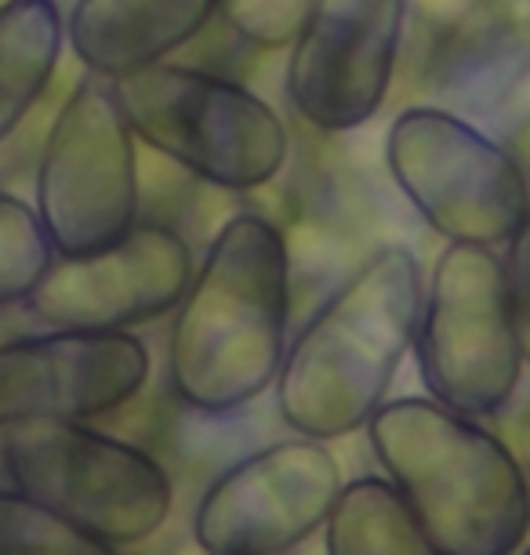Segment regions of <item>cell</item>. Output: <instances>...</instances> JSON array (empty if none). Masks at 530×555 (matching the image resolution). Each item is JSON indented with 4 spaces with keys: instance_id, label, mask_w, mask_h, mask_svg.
Masks as SVG:
<instances>
[{
    "instance_id": "16",
    "label": "cell",
    "mask_w": 530,
    "mask_h": 555,
    "mask_svg": "<svg viewBox=\"0 0 530 555\" xmlns=\"http://www.w3.org/2000/svg\"><path fill=\"white\" fill-rule=\"evenodd\" d=\"M327 555H443L386 476L346 479L324 527Z\"/></svg>"
},
{
    "instance_id": "20",
    "label": "cell",
    "mask_w": 530,
    "mask_h": 555,
    "mask_svg": "<svg viewBox=\"0 0 530 555\" xmlns=\"http://www.w3.org/2000/svg\"><path fill=\"white\" fill-rule=\"evenodd\" d=\"M502 269H505V295H508V309H513L519 352H523V363L530 366V215L502 244Z\"/></svg>"
},
{
    "instance_id": "1",
    "label": "cell",
    "mask_w": 530,
    "mask_h": 555,
    "mask_svg": "<svg viewBox=\"0 0 530 555\" xmlns=\"http://www.w3.org/2000/svg\"><path fill=\"white\" fill-rule=\"evenodd\" d=\"M295 266L273 218L236 211L218 225L171 312L168 385L196 414L225 417L273 392L290 341Z\"/></svg>"
},
{
    "instance_id": "7",
    "label": "cell",
    "mask_w": 530,
    "mask_h": 555,
    "mask_svg": "<svg viewBox=\"0 0 530 555\" xmlns=\"http://www.w3.org/2000/svg\"><path fill=\"white\" fill-rule=\"evenodd\" d=\"M411 352L425 396L480 422L508 411L527 363L494 247L447 244L436 255Z\"/></svg>"
},
{
    "instance_id": "2",
    "label": "cell",
    "mask_w": 530,
    "mask_h": 555,
    "mask_svg": "<svg viewBox=\"0 0 530 555\" xmlns=\"http://www.w3.org/2000/svg\"><path fill=\"white\" fill-rule=\"evenodd\" d=\"M422 287L418 255L382 244L327 291L287 341L273 385L290 433L335 443L371 422L414 345Z\"/></svg>"
},
{
    "instance_id": "12",
    "label": "cell",
    "mask_w": 530,
    "mask_h": 555,
    "mask_svg": "<svg viewBox=\"0 0 530 555\" xmlns=\"http://www.w3.org/2000/svg\"><path fill=\"white\" fill-rule=\"evenodd\" d=\"M193 269V247L179 229L139 222L117 244L91 255H55L23 312L44 327L134 331L171 317Z\"/></svg>"
},
{
    "instance_id": "19",
    "label": "cell",
    "mask_w": 530,
    "mask_h": 555,
    "mask_svg": "<svg viewBox=\"0 0 530 555\" xmlns=\"http://www.w3.org/2000/svg\"><path fill=\"white\" fill-rule=\"evenodd\" d=\"M306 12L309 0H218V18L262 51H287Z\"/></svg>"
},
{
    "instance_id": "21",
    "label": "cell",
    "mask_w": 530,
    "mask_h": 555,
    "mask_svg": "<svg viewBox=\"0 0 530 555\" xmlns=\"http://www.w3.org/2000/svg\"><path fill=\"white\" fill-rule=\"evenodd\" d=\"M15 312H18V309H4V312H0V341H8L12 334H18Z\"/></svg>"
},
{
    "instance_id": "15",
    "label": "cell",
    "mask_w": 530,
    "mask_h": 555,
    "mask_svg": "<svg viewBox=\"0 0 530 555\" xmlns=\"http://www.w3.org/2000/svg\"><path fill=\"white\" fill-rule=\"evenodd\" d=\"M62 48L66 29L55 0H12L0 8V145L48 95Z\"/></svg>"
},
{
    "instance_id": "22",
    "label": "cell",
    "mask_w": 530,
    "mask_h": 555,
    "mask_svg": "<svg viewBox=\"0 0 530 555\" xmlns=\"http://www.w3.org/2000/svg\"><path fill=\"white\" fill-rule=\"evenodd\" d=\"M519 555H530V544H523V548H519Z\"/></svg>"
},
{
    "instance_id": "9",
    "label": "cell",
    "mask_w": 530,
    "mask_h": 555,
    "mask_svg": "<svg viewBox=\"0 0 530 555\" xmlns=\"http://www.w3.org/2000/svg\"><path fill=\"white\" fill-rule=\"evenodd\" d=\"M346 487L324 439L295 436L225 465L193 508L204 555H287L327 527Z\"/></svg>"
},
{
    "instance_id": "18",
    "label": "cell",
    "mask_w": 530,
    "mask_h": 555,
    "mask_svg": "<svg viewBox=\"0 0 530 555\" xmlns=\"http://www.w3.org/2000/svg\"><path fill=\"white\" fill-rule=\"evenodd\" d=\"M51 261L55 247L34 204L12 190H0V312L23 309Z\"/></svg>"
},
{
    "instance_id": "5",
    "label": "cell",
    "mask_w": 530,
    "mask_h": 555,
    "mask_svg": "<svg viewBox=\"0 0 530 555\" xmlns=\"http://www.w3.org/2000/svg\"><path fill=\"white\" fill-rule=\"evenodd\" d=\"M8 487L117 548L145 544L174 508V483L150 450L91 422H26L0 428Z\"/></svg>"
},
{
    "instance_id": "11",
    "label": "cell",
    "mask_w": 530,
    "mask_h": 555,
    "mask_svg": "<svg viewBox=\"0 0 530 555\" xmlns=\"http://www.w3.org/2000/svg\"><path fill=\"white\" fill-rule=\"evenodd\" d=\"M150 371L153 356L134 331H18L0 341V428L117 414Z\"/></svg>"
},
{
    "instance_id": "8",
    "label": "cell",
    "mask_w": 530,
    "mask_h": 555,
    "mask_svg": "<svg viewBox=\"0 0 530 555\" xmlns=\"http://www.w3.org/2000/svg\"><path fill=\"white\" fill-rule=\"evenodd\" d=\"M34 211L62 258L117 244L142 222L139 139L113 80L85 73L40 142Z\"/></svg>"
},
{
    "instance_id": "10",
    "label": "cell",
    "mask_w": 530,
    "mask_h": 555,
    "mask_svg": "<svg viewBox=\"0 0 530 555\" xmlns=\"http://www.w3.org/2000/svg\"><path fill=\"white\" fill-rule=\"evenodd\" d=\"M408 12L411 0H309L284 73L298 120L349 134L378 117L403 62Z\"/></svg>"
},
{
    "instance_id": "23",
    "label": "cell",
    "mask_w": 530,
    "mask_h": 555,
    "mask_svg": "<svg viewBox=\"0 0 530 555\" xmlns=\"http://www.w3.org/2000/svg\"><path fill=\"white\" fill-rule=\"evenodd\" d=\"M8 4H12V0H0V8H8Z\"/></svg>"
},
{
    "instance_id": "4",
    "label": "cell",
    "mask_w": 530,
    "mask_h": 555,
    "mask_svg": "<svg viewBox=\"0 0 530 555\" xmlns=\"http://www.w3.org/2000/svg\"><path fill=\"white\" fill-rule=\"evenodd\" d=\"M113 91L139 145L196 182L255 193L287 167L284 117L241 80L185 62H157L113 80Z\"/></svg>"
},
{
    "instance_id": "14",
    "label": "cell",
    "mask_w": 530,
    "mask_h": 555,
    "mask_svg": "<svg viewBox=\"0 0 530 555\" xmlns=\"http://www.w3.org/2000/svg\"><path fill=\"white\" fill-rule=\"evenodd\" d=\"M215 18L218 0H73L62 12V29L85 73L120 80L171 62Z\"/></svg>"
},
{
    "instance_id": "3",
    "label": "cell",
    "mask_w": 530,
    "mask_h": 555,
    "mask_svg": "<svg viewBox=\"0 0 530 555\" xmlns=\"http://www.w3.org/2000/svg\"><path fill=\"white\" fill-rule=\"evenodd\" d=\"M363 433L392 490L443 555H519L530 538V476L480 417L432 396H397Z\"/></svg>"
},
{
    "instance_id": "6",
    "label": "cell",
    "mask_w": 530,
    "mask_h": 555,
    "mask_svg": "<svg viewBox=\"0 0 530 555\" xmlns=\"http://www.w3.org/2000/svg\"><path fill=\"white\" fill-rule=\"evenodd\" d=\"M386 171L447 244L497 250L530 215V178L516 153L436 102H414L389 120Z\"/></svg>"
},
{
    "instance_id": "17",
    "label": "cell",
    "mask_w": 530,
    "mask_h": 555,
    "mask_svg": "<svg viewBox=\"0 0 530 555\" xmlns=\"http://www.w3.org/2000/svg\"><path fill=\"white\" fill-rule=\"evenodd\" d=\"M0 555H120V548L34 498L0 487Z\"/></svg>"
},
{
    "instance_id": "13",
    "label": "cell",
    "mask_w": 530,
    "mask_h": 555,
    "mask_svg": "<svg viewBox=\"0 0 530 555\" xmlns=\"http://www.w3.org/2000/svg\"><path fill=\"white\" fill-rule=\"evenodd\" d=\"M403 59L436 106L491 113L530 73V0H411Z\"/></svg>"
}]
</instances>
